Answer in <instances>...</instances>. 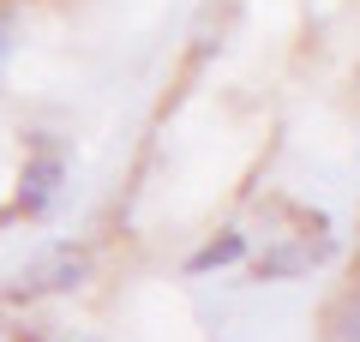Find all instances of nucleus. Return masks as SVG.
<instances>
[{"label":"nucleus","instance_id":"f257e3e1","mask_svg":"<svg viewBox=\"0 0 360 342\" xmlns=\"http://www.w3.org/2000/svg\"><path fill=\"white\" fill-rule=\"evenodd\" d=\"M60 180H66V156L49 151V144H37V151L25 156V175H18V204H13V216H42L54 198H60Z\"/></svg>","mask_w":360,"mask_h":342},{"label":"nucleus","instance_id":"f03ea898","mask_svg":"<svg viewBox=\"0 0 360 342\" xmlns=\"http://www.w3.org/2000/svg\"><path fill=\"white\" fill-rule=\"evenodd\" d=\"M246 258V234L240 228H229V234H217V241H205L193 258H186V277H210V270H229Z\"/></svg>","mask_w":360,"mask_h":342},{"label":"nucleus","instance_id":"7ed1b4c3","mask_svg":"<svg viewBox=\"0 0 360 342\" xmlns=\"http://www.w3.org/2000/svg\"><path fill=\"white\" fill-rule=\"evenodd\" d=\"M330 330H336V342H360V270L342 289V300L330 306Z\"/></svg>","mask_w":360,"mask_h":342}]
</instances>
